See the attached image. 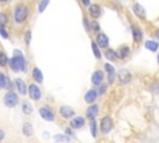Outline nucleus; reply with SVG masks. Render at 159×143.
<instances>
[{"mask_svg":"<svg viewBox=\"0 0 159 143\" xmlns=\"http://www.w3.org/2000/svg\"><path fill=\"white\" fill-rule=\"evenodd\" d=\"M29 95H30V98H32L34 101H39L41 98V90L36 85L31 83L29 86Z\"/></svg>","mask_w":159,"mask_h":143,"instance_id":"nucleus-6","label":"nucleus"},{"mask_svg":"<svg viewBox=\"0 0 159 143\" xmlns=\"http://www.w3.org/2000/svg\"><path fill=\"white\" fill-rule=\"evenodd\" d=\"M130 53V48L128 46H120L118 50H117V56L119 58H127Z\"/></svg>","mask_w":159,"mask_h":143,"instance_id":"nucleus-17","label":"nucleus"},{"mask_svg":"<svg viewBox=\"0 0 159 143\" xmlns=\"http://www.w3.org/2000/svg\"><path fill=\"white\" fill-rule=\"evenodd\" d=\"M106 90H107V86L101 83V85H99V90H98V93H99V95H103V93L106 92Z\"/></svg>","mask_w":159,"mask_h":143,"instance_id":"nucleus-36","label":"nucleus"},{"mask_svg":"<svg viewBox=\"0 0 159 143\" xmlns=\"http://www.w3.org/2000/svg\"><path fill=\"white\" fill-rule=\"evenodd\" d=\"M114 78H116V72H113V73H108V83H113Z\"/></svg>","mask_w":159,"mask_h":143,"instance_id":"nucleus-35","label":"nucleus"},{"mask_svg":"<svg viewBox=\"0 0 159 143\" xmlns=\"http://www.w3.org/2000/svg\"><path fill=\"white\" fill-rule=\"evenodd\" d=\"M133 11H134V14L139 17V19H145V9L140 5V4H138V2H135L134 5H133Z\"/></svg>","mask_w":159,"mask_h":143,"instance_id":"nucleus-12","label":"nucleus"},{"mask_svg":"<svg viewBox=\"0 0 159 143\" xmlns=\"http://www.w3.org/2000/svg\"><path fill=\"white\" fill-rule=\"evenodd\" d=\"M155 36L159 39V30H157V31H155Z\"/></svg>","mask_w":159,"mask_h":143,"instance_id":"nucleus-41","label":"nucleus"},{"mask_svg":"<svg viewBox=\"0 0 159 143\" xmlns=\"http://www.w3.org/2000/svg\"><path fill=\"white\" fill-rule=\"evenodd\" d=\"M158 62H159V53H158Z\"/></svg>","mask_w":159,"mask_h":143,"instance_id":"nucleus-43","label":"nucleus"},{"mask_svg":"<svg viewBox=\"0 0 159 143\" xmlns=\"http://www.w3.org/2000/svg\"><path fill=\"white\" fill-rule=\"evenodd\" d=\"M7 0H0V2H6Z\"/></svg>","mask_w":159,"mask_h":143,"instance_id":"nucleus-42","label":"nucleus"},{"mask_svg":"<svg viewBox=\"0 0 159 143\" xmlns=\"http://www.w3.org/2000/svg\"><path fill=\"white\" fill-rule=\"evenodd\" d=\"M118 78L120 81V83L125 85L132 80V75H130V72L128 70H120L119 73H118Z\"/></svg>","mask_w":159,"mask_h":143,"instance_id":"nucleus-9","label":"nucleus"},{"mask_svg":"<svg viewBox=\"0 0 159 143\" xmlns=\"http://www.w3.org/2000/svg\"><path fill=\"white\" fill-rule=\"evenodd\" d=\"M66 134H72V131H71L70 128H67V129H66Z\"/></svg>","mask_w":159,"mask_h":143,"instance_id":"nucleus-40","label":"nucleus"},{"mask_svg":"<svg viewBox=\"0 0 159 143\" xmlns=\"http://www.w3.org/2000/svg\"><path fill=\"white\" fill-rule=\"evenodd\" d=\"M48 2H50V0H41L40 4H39V11L42 12V11L46 9V6L48 5Z\"/></svg>","mask_w":159,"mask_h":143,"instance_id":"nucleus-29","label":"nucleus"},{"mask_svg":"<svg viewBox=\"0 0 159 143\" xmlns=\"http://www.w3.org/2000/svg\"><path fill=\"white\" fill-rule=\"evenodd\" d=\"M22 133L25 134V136H32V133H34V128H32V124L30 123V122H25L24 123V126H22Z\"/></svg>","mask_w":159,"mask_h":143,"instance_id":"nucleus-22","label":"nucleus"},{"mask_svg":"<svg viewBox=\"0 0 159 143\" xmlns=\"http://www.w3.org/2000/svg\"><path fill=\"white\" fill-rule=\"evenodd\" d=\"M89 29H91V30H93V31H96V32H98V31H99V25H98V22H97V21L91 22Z\"/></svg>","mask_w":159,"mask_h":143,"instance_id":"nucleus-31","label":"nucleus"},{"mask_svg":"<svg viewBox=\"0 0 159 143\" xmlns=\"http://www.w3.org/2000/svg\"><path fill=\"white\" fill-rule=\"evenodd\" d=\"M98 95H99V93H98L97 91L89 90V91H87V93L84 95V101H86L87 103H93V102L96 101V98H97Z\"/></svg>","mask_w":159,"mask_h":143,"instance_id":"nucleus-15","label":"nucleus"},{"mask_svg":"<svg viewBox=\"0 0 159 143\" xmlns=\"http://www.w3.org/2000/svg\"><path fill=\"white\" fill-rule=\"evenodd\" d=\"M88 11H89V14H91V16H92L93 19L99 17V16H101V14H102V10H101L99 5H96V4L89 5V6H88Z\"/></svg>","mask_w":159,"mask_h":143,"instance_id":"nucleus-13","label":"nucleus"},{"mask_svg":"<svg viewBox=\"0 0 159 143\" xmlns=\"http://www.w3.org/2000/svg\"><path fill=\"white\" fill-rule=\"evenodd\" d=\"M32 77H34V80H35L36 82H39V83H41V82L43 81L42 72H41V70L37 68V67H34V70H32Z\"/></svg>","mask_w":159,"mask_h":143,"instance_id":"nucleus-21","label":"nucleus"},{"mask_svg":"<svg viewBox=\"0 0 159 143\" xmlns=\"http://www.w3.org/2000/svg\"><path fill=\"white\" fill-rule=\"evenodd\" d=\"M4 103H5V106L9 107V108L16 107L17 103H19V97H17V95H16L14 91H7V92L5 93V96H4Z\"/></svg>","mask_w":159,"mask_h":143,"instance_id":"nucleus-2","label":"nucleus"},{"mask_svg":"<svg viewBox=\"0 0 159 143\" xmlns=\"http://www.w3.org/2000/svg\"><path fill=\"white\" fill-rule=\"evenodd\" d=\"M30 41H31V31H27L25 34V44L26 45H30Z\"/></svg>","mask_w":159,"mask_h":143,"instance_id":"nucleus-34","label":"nucleus"},{"mask_svg":"<svg viewBox=\"0 0 159 143\" xmlns=\"http://www.w3.org/2000/svg\"><path fill=\"white\" fill-rule=\"evenodd\" d=\"M60 114H61V117L67 119V118H71L75 116V109L70 106H61L60 107Z\"/></svg>","mask_w":159,"mask_h":143,"instance_id":"nucleus-7","label":"nucleus"},{"mask_svg":"<svg viewBox=\"0 0 159 143\" xmlns=\"http://www.w3.org/2000/svg\"><path fill=\"white\" fill-rule=\"evenodd\" d=\"M10 78L5 76L2 72H0V88H9L10 87Z\"/></svg>","mask_w":159,"mask_h":143,"instance_id":"nucleus-19","label":"nucleus"},{"mask_svg":"<svg viewBox=\"0 0 159 143\" xmlns=\"http://www.w3.org/2000/svg\"><path fill=\"white\" fill-rule=\"evenodd\" d=\"M103 72L102 71H99V70H97V71H94L93 72V75H92V83L94 85V86H99L101 83H102V81H103Z\"/></svg>","mask_w":159,"mask_h":143,"instance_id":"nucleus-11","label":"nucleus"},{"mask_svg":"<svg viewBox=\"0 0 159 143\" xmlns=\"http://www.w3.org/2000/svg\"><path fill=\"white\" fill-rule=\"evenodd\" d=\"M96 42L98 44L99 47H102V48H107V47H108V44H109V40H108L107 35H104L103 32H98L97 39H96Z\"/></svg>","mask_w":159,"mask_h":143,"instance_id":"nucleus-8","label":"nucleus"},{"mask_svg":"<svg viewBox=\"0 0 159 143\" xmlns=\"http://www.w3.org/2000/svg\"><path fill=\"white\" fill-rule=\"evenodd\" d=\"M113 127V123H112V118L109 116H104L102 119H101V132L103 134H107L109 133V131L112 129Z\"/></svg>","mask_w":159,"mask_h":143,"instance_id":"nucleus-4","label":"nucleus"},{"mask_svg":"<svg viewBox=\"0 0 159 143\" xmlns=\"http://www.w3.org/2000/svg\"><path fill=\"white\" fill-rule=\"evenodd\" d=\"M7 63H9V61H7V57H6L5 52L0 51V66L4 67V66H6Z\"/></svg>","mask_w":159,"mask_h":143,"instance_id":"nucleus-27","label":"nucleus"},{"mask_svg":"<svg viewBox=\"0 0 159 143\" xmlns=\"http://www.w3.org/2000/svg\"><path fill=\"white\" fill-rule=\"evenodd\" d=\"M15 86H16L17 91L20 92V95H26V93H27V90H29V88H26V85H25L24 80L16 78V80H15Z\"/></svg>","mask_w":159,"mask_h":143,"instance_id":"nucleus-14","label":"nucleus"},{"mask_svg":"<svg viewBox=\"0 0 159 143\" xmlns=\"http://www.w3.org/2000/svg\"><path fill=\"white\" fill-rule=\"evenodd\" d=\"M70 123H71V127L72 128L80 129V128H82L84 126V118L83 117H75Z\"/></svg>","mask_w":159,"mask_h":143,"instance_id":"nucleus-16","label":"nucleus"},{"mask_svg":"<svg viewBox=\"0 0 159 143\" xmlns=\"http://www.w3.org/2000/svg\"><path fill=\"white\" fill-rule=\"evenodd\" d=\"M0 35H1L4 39H9L7 31L5 30V25H2V24H0Z\"/></svg>","mask_w":159,"mask_h":143,"instance_id":"nucleus-30","label":"nucleus"},{"mask_svg":"<svg viewBox=\"0 0 159 143\" xmlns=\"http://www.w3.org/2000/svg\"><path fill=\"white\" fill-rule=\"evenodd\" d=\"M104 55H106V57H107L108 60H111V61H114V60L118 57V56H117V51L111 50V48H109V50H107Z\"/></svg>","mask_w":159,"mask_h":143,"instance_id":"nucleus-24","label":"nucleus"},{"mask_svg":"<svg viewBox=\"0 0 159 143\" xmlns=\"http://www.w3.org/2000/svg\"><path fill=\"white\" fill-rule=\"evenodd\" d=\"M9 66H10V68H11L12 71H20V68H19V65H17V62H16L15 57L10 58V61H9Z\"/></svg>","mask_w":159,"mask_h":143,"instance_id":"nucleus-25","label":"nucleus"},{"mask_svg":"<svg viewBox=\"0 0 159 143\" xmlns=\"http://www.w3.org/2000/svg\"><path fill=\"white\" fill-rule=\"evenodd\" d=\"M104 70L107 71V73H113V72H116V71H114V67H113L111 63H106V65H104Z\"/></svg>","mask_w":159,"mask_h":143,"instance_id":"nucleus-33","label":"nucleus"},{"mask_svg":"<svg viewBox=\"0 0 159 143\" xmlns=\"http://www.w3.org/2000/svg\"><path fill=\"white\" fill-rule=\"evenodd\" d=\"M89 127H91V133H92V136L96 138V137H97V123H96V121H94V119H92V121H91Z\"/></svg>","mask_w":159,"mask_h":143,"instance_id":"nucleus-26","label":"nucleus"},{"mask_svg":"<svg viewBox=\"0 0 159 143\" xmlns=\"http://www.w3.org/2000/svg\"><path fill=\"white\" fill-rule=\"evenodd\" d=\"M92 50H93V53L97 58H101V52H99V48H98V44L97 42H92Z\"/></svg>","mask_w":159,"mask_h":143,"instance_id":"nucleus-28","label":"nucleus"},{"mask_svg":"<svg viewBox=\"0 0 159 143\" xmlns=\"http://www.w3.org/2000/svg\"><path fill=\"white\" fill-rule=\"evenodd\" d=\"M0 24H2V25L7 24V16L5 12H0Z\"/></svg>","mask_w":159,"mask_h":143,"instance_id":"nucleus-32","label":"nucleus"},{"mask_svg":"<svg viewBox=\"0 0 159 143\" xmlns=\"http://www.w3.org/2000/svg\"><path fill=\"white\" fill-rule=\"evenodd\" d=\"M82 2H83L86 6H89V4H91V0H82Z\"/></svg>","mask_w":159,"mask_h":143,"instance_id":"nucleus-39","label":"nucleus"},{"mask_svg":"<svg viewBox=\"0 0 159 143\" xmlns=\"http://www.w3.org/2000/svg\"><path fill=\"white\" fill-rule=\"evenodd\" d=\"M14 57H15L17 65H19L20 71H25V68H26V61H25V58H24L22 52H21L20 50H14Z\"/></svg>","mask_w":159,"mask_h":143,"instance_id":"nucleus-5","label":"nucleus"},{"mask_svg":"<svg viewBox=\"0 0 159 143\" xmlns=\"http://www.w3.org/2000/svg\"><path fill=\"white\" fill-rule=\"evenodd\" d=\"M98 106L97 104H92V106H89L87 109H86V117L88 118V119H94L96 117H97V114H98Z\"/></svg>","mask_w":159,"mask_h":143,"instance_id":"nucleus-10","label":"nucleus"},{"mask_svg":"<svg viewBox=\"0 0 159 143\" xmlns=\"http://www.w3.org/2000/svg\"><path fill=\"white\" fill-rule=\"evenodd\" d=\"M132 32H133V40L135 42H140L142 39H143V34H142V30L139 27H133L132 29Z\"/></svg>","mask_w":159,"mask_h":143,"instance_id":"nucleus-20","label":"nucleus"},{"mask_svg":"<svg viewBox=\"0 0 159 143\" xmlns=\"http://www.w3.org/2000/svg\"><path fill=\"white\" fill-rule=\"evenodd\" d=\"M144 46L149 50V51H152V52H155L157 50H158V47H159V44H158V41H153V40H148V41H145L144 42Z\"/></svg>","mask_w":159,"mask_h":143,"instance_id":"nucleus-18","label":"nucleus"},{"mask_svg":"<svg viewBox=\"0 0 159 143\" xmlns=\"http://www.w3.org/2000/svg\"><path fill=\"white\" fill-rule=\"evenodd\" d=\"M55 141H70L68 137H65V136H56L55 137Z\"/></svg>","mask_w":159,"mask_h":143,"instance_id":"nucleus-37","label":"nucleus"},{"mask_svg":"<svg viewBox=\"0 0 159 143\" xmlns=\"http://www.w3.org/2000/svg\"><path fill=\"white\" fill-rule=\"evenodd\" d=\"M39 113H40V116H41L45 121H48V122L55 121V113H53L52 108H50V107H47V106L40 107V108H39Z\"/></svg>","mask_w":159,"mask_h":143,"instance_id":"nucleus-3","label":"nucleus"},{"mask_svg":"<svg viewBox=\"0 0 159 143\" xmlns=\"http://www.w3.org/2000/svg\"><path fill=\"white\" fill-rule=\"evenodd\" d=\"M32 111H34V108H32V106L30 104V102H27V101L22 102V112H24L25 114H31Z\"/></svg>","mask_w":159,"mask_h":143,"instance_id":"nucleus-23","label":"nucleus"},{"mask_svg":"<svg viewBox=\"0 0 159 143\" xmlns=\"http://www.w3.org/2000/svg\"><path fill=\"white\" fill-rule=\"evenodd\" d=\"M4 137H5V132H4V129H1V128H0V141H2V139H4Z\"/></svg>","mask_w":159,"mask_h":143,"instance_id":"nucleus-38","label":"nucleus"},{"mask_svg":"<svg viewBox=\"0 0 159 143\" xmlns=\"http://www.w3.org/2000/svg\"><path fill=\"white\" fill-rule=\"evenodd\" d=\"M27 15H29V9L25 5H17L15 7L14 17H15V21L17 24H22L27 19Z\"/></svg>","mask_w":159,"mask_h":143,"instance_id":"nucleus-1","label":"nucleus"}]
</instances>
